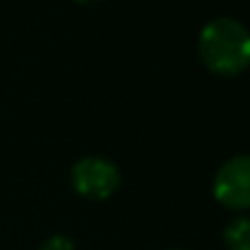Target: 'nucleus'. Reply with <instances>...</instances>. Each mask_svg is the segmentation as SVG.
<instances>
[{
	"label": "nucleus",
	"mask_w": 250,
	"mask_h": 250,
	"mask_svg": "<svg viewBox=\"0 0 250 250\" xmlns=\"http://www.w3.org/2000/svg\"><path fill=\"white\" fill-rule=\"evenodd\" d=\"M73 188L89 199H106L120 186V170L104 157H82L71 170Z\"/></svg>",
	"instance_id": "3"
},
{
	"label": "nucleus",
	"mask_w": 250,
	"mask_h": 250,
	"mask_svg": "<svg viewBox=\"0 0 250 250\" xmlns=\"http://www.w3.org/2000/svg\"><path fill=\"white\" fill-rule=\"evenodd\" d=\"M76 2H80V5H91V2H102V0H76Z\"/></svg>",
	"instance_id": "6"
},
{
	"label": "nucleus",
	"mask_w": 250,
	"mask_h": 250,
	"mask_svg": "<svg viewBox=\"0 0 250 250\" xmlns=\"http://www.w3.org/2000/svg\"><path fill=\"white\" fill-rule=\"evenodd\" d=\"M40 250H76V246H73V241H71L69 237L56 235V237L44 241V244L40 246Z\"/></svg>",
	"instance_id": "5"
},
{
	"label": "nucleus",
	"mask_w": 250,
	"mask_h": 250,
	"mask_svg": "<svg viewBox=\"0 0 250 250\" xmlns=\"http://www.w3.org/2000/svg\"><path fill=\"white\" fill-rule=\"evenodd\" d=\"M212 193L222 206L230 210L250 208V155H237L219 166Z\"/></svg>",
	"instance_id": "2"
},
{
	"label": "nucleus",
	"mask_w": 250,
	"mask_h": 250,
	"mask_svg": "<svg viewBox=\"0 0 250 250\" xmlns=\"http://www.w3.org/2000/svg\"><path fill=\"white\" fill-rule=\"evenodd\" d=\"M226 250H250V217H235L224 230Z\"/></svg>",
	"instance_id": "4"
},
{
	"label": "nucleus",
	"mask_w": 250,
	"mask_h": 250,
	"mask_svg": "<svg viewBox=\"0 0 250 250\" xmlns=\"http://www.w3.org/2000/svg\"><path fill=\"white\" fill-rule=\"evenodd\" d=\"M202 62L217 76H239L250 66V31L235 18H215L199 33Z\"/></svg>",
	"instance_id": "1"
}]
</instances>
